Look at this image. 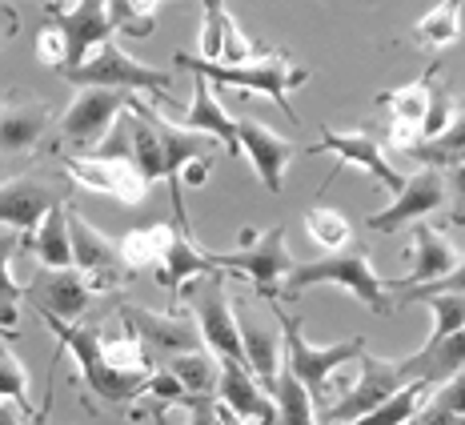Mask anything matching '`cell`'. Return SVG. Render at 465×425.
<instances>
[{
  "mask_svg": "<svg viewBox=\"0 0 465 425\" xmlns=\"http://www.w3.org/2000/svg\"><path fill=\"white\" fill-rule=\"evenodd\" d=\"M317 285H337L345 289L349 297H357L365 309H373L377 317H385L393 309V293L390 282L373 269L370 249L365 245H349L341 253H325L322 261H305V265H293L281 282V297L277 301H297L305 289Z\"/></svg>",
  "mask_w": 465,
  "mask_h": 425,
  "instance_id": "cell-1",
  "label": "cell"
},
{
  "mask_svg": "<svg viewBox=\"0 0 465 425\" xmlns=\"http://www.w3.org/2000/svg\"><path fill=\"white\" fill-rule=\"evenodd\" d=\"M173 61H177L181 69H189L193 76H205L209 84H229V89H241V93L269 96L289 121H297V109L289 104V93L302 89L309 81V69L293 64V56L261 53L245 64H221V61H201V56H193V53H177Z\"/></svg>",
  "mask_w": 465,
  "mask_h": 425,
  "instance_id": "cell-2",
  "label": "cell"
},
{
  "mask_svg": "<svg viewBox=\"0 0 465 425\" xmlns=\"http://www.w3.org/2000/svg\"><path fill=\"white\" fill-rule=\"evenodd\" d=\"M269 309H273L277 330H281V345H285V370L305 385L313 410L325 413L329 381H333V373L341 370V365H349V361H357V357H361L365 337H349V341H337V345H313L305 337L302 321H297L293 313H285L281 301H269Z\"/></svg>",
  "mask_w": 465,
  "mask_h": 425,
  "instance_id": "cell-3",
  "label": "cell"
},
{
  "mask_svg": "<svg viewBox=\"0 0 465 425\" xmlns=\"http://www.w3.org/2000/svg\"><path fill=\"white\" fill-rule=\"evenodd\" d=\"M177 301L189 305L193 325L201 333V345H209V353L217 361H237L245 365L241 353V330H237V313H232V297H229V273L225 269H213L205 277H193V282L177 293Z\"/></svg>",
  "mask_w": 465,
  "mask_h": 425,
  "instance_id": "cell-4",
  "label": "cell"
},
{
  "mask_svg": "<svg viewBox=\"0 0 465 425\" xmlns=\"http://www.w3.org/2000/svg\"><path fill=\"white\" fill-rule=\"evenodd\" d=\"M45 317V313H41ZM45 325L53 330V337L61 341V350H69L81 365V381L89 385V393H96L109 405H129L133 398L144 393V381L153 378H124V373H113L101 357V325H81V321H56V317H45Z\"/></svg>",
  "mask_w": 465,
  "mask_h": 425,
  "instance_id": "cell-5",
  "label": "cell"
},
{
  "mask_svg": "<svg viewBox=\"0 0 465 425\" xmlns=\"http://www.w3.org/2000/svg\"><path fill=\"white\" fill-rule=\"evenodd\" d=\"M69 84L76 89H113V93H149L153 101H164L169 104V84H173V73L164 69H149V64H141L137 56H129L116 41L101 44L96 53H89V61L81 64V69H69L61 73Z\"/></svg>",
  "mask_w": 465,
  "mask_h": 425,
  "instance_id": "cell-6",
  "label": "cell"
},
{
  "mask_svg": "<svg viewBox=\"0 0 465 425\" xmlns=\"http://www.w3.org/2000/svg\"><path fill=\"white\" fill-rule=\"evenodd\" d=\"M213 265L225 269V273L249 277V285H253L261 301H277L281 282L293 269V253L285 249V225H273L265 233L241 229V249L237 253H213Z\"/></svg>",
  "mask_w": 465,
  "mask_h": 425,
  "instance_id": "cell-7",
  "label": "cell"
},
{
  "mask_svg": "<svg viewBox=\"0 0 465 425\" xmlns=\"http://www.w3.org/2000/svg\"><path fill=\"white\" fill-rule=\"evenodd\" d=\"M69 177H45V173H16L0 185V225H8L25 241L36 233V225L53 212L56 205H69L73 197Z\"/></svg>",
  "mask_w": 465,
  "mask_h": 425,
  "instance_id": "cell-8",
  "label": "cell"
},
{
  "mask_svg": "<svg viewBox=\"0 0 465 425\" xmlns=\"http://www.w3.org/2000/svg\"><path fill=\"white\" fill-rule=\"evenodd\" d=\"M361 373L349 381V390L341 398H333L325 405V413H317V425H353L357 418H365L370 410H377L385 398H393L401 385H410L397 370V361H385V357L370 353V345L357 357Z\"/></svg>",
  "mask_w": 465,
  "mask_h": 425,
  "instance_id": "cell-9",
  "label": "cell"
},
{
  "mask_svg": "<svg viewBox=\"0 0 465 425\" xmlns=\"http://www.w3.org/2000/svg\"><path fill=\"white\" fill-rule=\"evenodd\" d=\"M317 153H333L337 157V165H333V177L341 169H361L370 181H377L381 189H390L393 197L401 193V185H405V177L397 173L393 165H390V157H385V149L377 144L370 133H361V129H329V124H322V137H317L313 144H305L297 157H317ZM329 177V181H333ZM325 181V185H329Z\"/></svg>",
  "mask_w": 465,
  "mask_h": 425,
  "instance_id": "cell-10",
  "label": "cell"
},
{
  "mask_svg": "<svg viewBox=\"0 0 465 425\" xmlns=\"http://www.w3.org/2000/svg\"><path fill=\"white\" fill-rule=\"evenodd\" d=\"M69 245H73V269L89 282L93 293L124 285V261H121V245L113 237L96 233L89 221L69 205Z\"/></svg>",
  "mask_w": 465,
  "mask_h": 425,
  "instance_id": "cell-11",
  "label": "cell"
},
{
  "mask_svg": "<svg viewBox=\"0 0 465 425\" xmlns=\"http://www.w3.org/2000/svg\"><path fill=\"white\" fill-rule=\"evenodd\" d=\"M133 93H113V89H81L76 101L61 117V141L76 144V149H96L109 129L116 124L124 109H129Z\"/></svg>",
  "mask_w": 465,
  "mask_h": 425,
  "instance_id": "cell-12",
  "label": "cell"
},
{
  "mask_svg": "<svg viewBox=\"0 0 465 425\" xmlns=\"http://www.w3.org/2000/svg\"><path fill=\"white\" fill-rule=\"evenodd\" d=\"M445 201H450L445 173L421 165L413 177H405V185L393 197V205L373 212V217L365 221V229H373V233H397V229L410 225V221H421V217H430V212H438Z\"/></svg>",
  "mask_w": 465,
  "mask_h": 425,
  "instance_id": "cell-13",
  "label": "cell"
},
{
  "mask_svg": "<svg viewBox=\"0 0 465 425\" xmlns=\"http://www.w3.org/2000/svg\"><path fill=\"white\" fill-rule=\"evenodd\" d=\"M121 325L137 333V341L149 353L177 357V353L205 350L197 325H193V317H181L177 309H169V313H153V309H144V305H121Z\"/></svg>",
  "mask_w": 465,
  "mask_h": 425,
  "instance_id": "cell-14",
  "label": "cell"
},
{
  "mask_svg": "<svg viewBox=\"0 0 465 425\" xmlns=\"http://www.w3.org/2000/svg\"><path fill=\"white\" fill-rule=\"evenodd\" d=\"M64 177L73 181L76 189L89 193H109L121 205H141L149 197V185L133 161H116V157H61Z\"/></svg>",
  "mask_w": 465,
  "mask_h": 425,
  "instance_id": "cell-15",
  "label": "cell"
},
{
  "mask_svg": "<svg viewBox=\"0 0 465 425\" xmlns=\"http://www.w3.org/2000/svg\"><path fill=\"white\" fill-rule=\"evenodd\" d=\"M25 297L45 317H56V321H81L93 305V289L76 269H41L25 285Z\"/></svg>",
  "mask_w": 465,
  "mask_h": 425,
  "instance_id": "cell-16",
  "label": "cell"
},
{
  "mask_svg": "<svg viewBox=\"0 0 465 425\" xmlns=\"http://www.w3.org/2000/svg\"><path fill=\"white\" fill-rule=\"evenodd\" d=\"M237 144H241V157H249V165H253V173L269 193H281V185H285V169L293 165V157L302 153L293 141L277 137L273 129H265V124L253 121V117L237 121Z\"/></svg>",
  "mask_w": 465,
  "mask_h": 425,
  "instance_id": "cell-17",
  "label": "cell"
},
{
  "mask_svg": "<svg viewBox=\"0 0 465 425\" xmlns=\"http://www.w3.org/2000/svg\"><path fill=\"white\" fill-rule=\"evenodd\" d=\"M56 33L64 36V69H81L84 61H89V53H96L101 44L113 41V21H109V8L101 5V0H81V5H73L69 13L56 16Z\"/></svg>",
  "mask_w": 465,
  "mask_h": 425,
  "instance_id": "cell-18",
  "label": "cell"
},
{
  "mask_svg": "<svg viewBox=\"0 0 465 425\" xmlns=\"http://www.w3.org/2000/svg\"><path fill=\"white\" fill-rule=\"evenodd\" d=\"M410 261H413L410 273L390 282V293H410V289H418V285L441 282L445 273H453V269L461 265V253H458V245H453L445 233H438L433 225H418L413 229Z\"/></svg>",
  "mask_w": 465,
  "mask_h": 425,
  "instance_id": "cell-19",
  "label": "cell"
},
{
  "mask_svg": "<svg viewBox=\"0 0 465 425\" xmlns=\"http://www.w3.org/2000/svg\"><path fill=\"white\" fill-rule=\"evenodd\" d=\"M237 313V330H241V353H245V370L253 373V381L261 385L265 393H273L277 385V373H281V361H285V345H281V330L273 325L257 321L245 305H232Z\"/></svg>",
  "mask_w": 465,
  "mask_h": 425,
  "instance_id": "cell-20",
  "label": "cell"
},
{
  "mask_svg": "<svg viewBox=\"0 0 465 425\" xmlns=\"http://www.w3.org/2000/svg\"><path fill=\"white\" fill-rule=\"evenodd\" d=\"M213 269H217L213 265V253L193 241L189 221L177 217L173 221V241H169V249H164V257L157 265V282L169 289V309H177V293L193 282V277H205Z\"/></svg>",
  "mask_w": 465,
  "mask_h": 425,
  "instance_id": "cell-21",
  "label": "cell"
},
{
  "mask_svg": "<svg viewBox=\"0 0 465 425\" xmlns=\"http://www.w3.org/2000/svg\"><path fill=\"white\" fill-rule=\"evenodd\" d=\"M217 401L229 413H237L245 425H273L277 405L265 390L253 381V373L237 361H221V378H217Z\"/></svg>",
  "mask_w": 465,
  "mask_h": 425,
  "instance_id": "cell-22",
  "label": "cell"
},
{
  "mask_svg": "<svg viewBox=\"0 0 465 425\" xmlns=\"http://www.w3.org/2000/svg\"><path fill=\"white\" fill-rule=\"evenodd\" d=\"M397 370H401L405 381H421L425 390L433 393L438 385H445L450 378L465 373V330L445 337V341H438V345H430V350H418V353L401 357Z\"/></svg>",
  "mask_w": 465,
  "mask_h": 425,
  "instance_id": "cell-23",
  "label": "cell"
},
{
  "mask_svg": "<svg viewBox=\"0 0 465 425\" xmlns=\"http://www.w3.org/2000/svg\"><path fill=\"white\" fill-rule=\"evenodd\" d=\"M177 124H181V129H189V133H201V137L217 141L225 153H232V157L241 153V144H237V121H232L229 113L217 104V96H213V84L205 81V76H193V104L181 113Z\"/></svg>",
  "mask_w": 465,
  "mask_h": 425,
  "instance_id": "cell-24",
  "label": "cell"
},
{
  "mask_svg": "<svg viewBox=\"0 0 465 425\" xmlns=\"http://www.w3.org/2000/svg\"><path fill=\"white\" fill-rule=\"evenodd\" d=\"M53 124V109L41 101H13L0 104V153L5 157H21L33 153L45 141V129Z\"/></svg>",
  "mask_w": 465,
  "mask_h": 425,
  "instance_id": "cell-25",
  "label": "cell"
},
{
  "mask_svg": "<svg viewBox=\"0 0 465 425\" xmlns=\"http://www.w3.org/2000/svg\"><path fill=\"white\" fill-rule=\"evenodd\" d=\"M36 253L41 269H73V245H69V205H56L36 225V233L25 241Z\"/></svg>",
  "mask_w": 465,
  "mask_h": 425,
  "instance_id": "cell-26",
  "label": "cell"
},
{
  "mask_svg": "<svg viewBox=\"0 0 465 425\" xmlns=\"http://www.w3.org/2000/svg\"><path fill=\"white\" fill-rule=\"evenodd\" d=\"M173 241V225H164V221H157V225H141V229H129L116 245H121V261H124V273H149V269L161 265L164 249H169Z\"/></svg>",
  "mask_w": 465,
  "mask_h": 425,
  "instance_id": "cell-27",
  "label": "cell"
},
{
  "mask_svg": "<svg viewBox=\"0 0 465 425\" xmlns=\"http://www.w3.org/2000/svg\"><path fill=\"white\" fill-rule=\"evenodd\" d=\"M164 370L181 381V390L189 398H217V378H221V361L209 350H193V353H177L169 357Z\"/></svg>",
  "mask_w": 465,
  "mask_h": 425,
  "instance_id": "cell-28",
  "label": "cell"
},
{
  "mask_svg": "<svg viewBox=\"0 0 465 425\" xmlns=\"http://www.w3.org/2000/svg\"><path fill=\"white\" fill-rule=\"evenodd\" d=\"M269 398H273V405H277V418H273V425H317V410H313V401H309L305 385L285 370V361H281L277 385H273V393H269Z\"/></svg>",
  "mask_w": 465,
  "mask_h": 425,
  "instance_id": "cell-29",
  "label": "cell"
},
{
  "mask_svg": "<svg viewBox=\"0 0 465 425\" xmlns=\"http://www.w3.org/2000/svg\"><path fill=\"white\" fill-rule=\"evenodd\" d=\"M410 157L418 165H430V169H450L465 161V104H458V117L450 121V129L433 141H421L418 149H410Z\"/></svg>",
  "mask_w": 465,
  "mask_h": 425,
  "instance_id": "cell-30",
  "label": "cell"
},
{
  "mask_svg": "<svg viewBox=\"0 0 465 425\" xmlns=\"http://www.w3.org/2000/svg\"><path fill=\"white\" fill-rule=\"evenodd\" d=\"M413 28H418L413 36H418L421 48H450V44H458L461 41V0H441V5H433Z\"/></svg>",
  "mask_w": 465,
  "mask_h": 425,
  "instance_id": "cell-31",
  "label": "cell"
},
{
  "mask_svg": "<svg viewBox=\"0 0 465 425\" xmlns=\"http://www.w3.org/2000/svg\"><path fill=\"white\" fill-rule=\"evenodd\" d=\"M438 73H441V64H433V69L425 73L421 81L405 84V89H393V93H381V96H377V104H381V109H390L393 121L418 124V129H421L425 104H430V89H433V81H438Z\"/></svg>",
  "mask_w": 465,
  "mask_h": 425,
  "instance_id": "cell-32",
  "label": "cell"
},
{
  "mask_svg": "<svg viewBox=\"0 0 465 425\" xmlns=\"http://www.w3.org/2000/svg\"><path fill=\"white\" fill-rule=\"evenodd\" d=\"M21 245H25L21 233L0 237V330L13 337H16V305L25 297V285H16V277H13V257Z\"/></svg>",
  "mask_w": 465,
  "mask_h": 425,
  "instance_id": "cell-33",
  "label": "cell"
},
{
  "mask_svg": "<svg viewBox=\"0 0 465 425\" xmlns=\"http://www.w3.org/2000/svg\"><path fill=\"white\" fill-rule=\"evenodd\" d=\"M305 233L313 237V245L325 249V253H341V249L353 245V225H349V217L329 205H313L305 212Z\"/></svg>",
  "mask_w": 465,
  "mask_h": 425,
  "instance_id": "cell-34",
  "label": "cell"
},
{
  "mask_svg": "<svg viewBox=\"0 0 465 425\" xmlns=\"http://www.w3.org/2000/svg\"><path fill=\"white\" fill-rule=\"evenodd\" d=\"M425 398H430V390H425L421 381H410V385H401L393 398H385L377 410L365 413V418H357L353 425H405L410 418H418Z\"/></svg>",
  "mask_w": 465,
  "mask_h": 425,
  "instance_id": "cell-35",
  "label": "cell"
},
{
  "mask_svg": "<svg viewBox=\"0 0 465 425\" xmlns=\"http://www.w3.org/2000/svg\"><path fill=\"white\" fill-rule=\"evenodd\" d=\"M421 305H430V313H433V330L425 337L421 350H430V345H438L445 337L465 330V293H433V297H425Z\"/></svg>",
  "mask_w": 465,
  "mask_h": 425,
  "instance_id": "cell-36",
  "label": "cell"
},
{
  "mask_svg": "<svg viewBox=\"0 0 465 425\" xmlns=\"http://www.w3.org/2000/svg\"><path fill=\"white\" fill-rule=\"evenodd\" d=\"M104 8H109L113 33L153 36V25H157V8H161V0H109Z\"/></svg>",
  "mask_w": 465,
  "mask_h": 425,
  "instance_id": "cell-37",
  "label": "cell"
},
{
  "mask_svg": "<svg viewBox=\"0 0 465 425\" xmlns=\"http://www.w3.org/2000/svg\"><path fill=\"white\" fill-rule=\"evenodd\" d=\"M0 401L16 405L21 413L33 418V398H28V373L25 365L16 361V353L8 345H0Z\"/></svg>",
  "mask_w": 465,
  "mask_h": 425,
  "instance_id": "cell-38",
  "label": "cell"
},
{
  "mask_svg": "<svg viewBox=\"0 0 465 425\" xmlns=\"http://www.w3.org/2000/svg\"><path fill=\"white\" fill-rule=\"evenodd\" d=\"M453 117H458V101L450 96V89H445V84L433 81L430 104H425V117H421V141L441 137V133L450 129V121H453Z\"/></svg>",
  "mask_w": 465,
  "mask_h": 425,
  "instance_id": "cell-39",
  "label": "cell"
},
{
  "mask_svg": "<svg viewBox=\"0 0 465 425\" xmlns=\"http://www.w3.org/2000/svg\"><path fill=\"white\" fill-rule=\"evenodd\" d=\"M225 21H229L225 0H205V21H201V61H221Z\"/></svg>",
  "mask_w": 465,
  "mask_h": 425,
  "instance_id": "cell-40",
  "label": "cell"
},
{
  "mask_svg": "<svg viewBox=\"0 0 465 425\" xmlns=\"http://www.w3.org/2000/svg\"><path fill=\"white\" fill-rule=\"evenodd\" d=\"M433 293H465V261L453 273H445L441 282H433V285H418V289H410V293H397V305H410V301H425V297H433Z\"/></svg>",
  "mask_w": 465,
  "mask_h": 425,
  "instance_id": "cell-41",
  "label": "cell"
},
{
  "mask_svg": "<svg viewBox=\"0 0 465 425\" xmlns=\"http://www.w3.org/2000/svg\"><path fill=\"white\" fill-rule=\"evenodd\" d=\"M36 56H41V64L61 73L64 69V36L56 33V25H45L41 33H36Z\"/></svg>",
  "mask_w": 465,
  "mask_h": 425,
  "instance_id": "cell-42",
  "label": "cell"
},
{
  "mask_svg": "<svg viewBox=\"0 0 465 425\" xmlns=\"http://www.w3.org/2000/svg\"><path fill=\"white\" fill-rule=\"evenodd\" d=\"M430 401L438 405V410H445V413H458V418H465V373H458V378H450L445 385H438V390L430 393Z\"/></svg>",
  "mask_w": 465,
  "mask_h": 425,
  "instance_id": "cell-43",
  "label": "cell"
},
{
  "mask_svg": "<svg viewBox=\"0 0 465 425\" xmlns=\"http://www.w3.org/2000/svg\"><path fill=\"white\" fill-rule=\"evenodd\" d=\"M385 141H390V149L410 153V149H418V144H421V129H418V124H405V121H390Z\"/></svg>",
  "mask_w": 465,
  "mask_h": 425,
  "instance_id": "cell-44",
  "label": "cell"
},
{
  "mask_svg": "<svg viewBox=\"0 0 465 425\" xmlns=\"http://www.w3.org/2000/svg\"><path fill=\"white\" fill-rule=\"evenodd\" d=\"M445 189L453 193V201H458V212H453V225H465V161L445 169Z\"/></svg>",
  "mask_w": 465,
  "mask_h": 425,
  "instance_id": "cell-45",
  "label": "cell"
},
{
  "mask_svg": "<svg viewBox=\"0 0 465 425\" xmlns=\"http://www.w3.org/2000/svg\"><path fill=\"white\" fill-rule=\"evenodd\" d=\"M185 425H217V398H189Z\"/></svg>",
  "mask_w": 465,
  "mask_h": 425,
  "instance_id": "cell-46",
  "label": "cell"
},
{
  "mask_svg": "<svg viewBox=\"0 0 465 425\" xmlns=\"http://www.w3.org/2000/svg\"><path fill=\"white\" fill-rule=\"evenodd\" d=\"M418 421H421V425H465V418H458V413H445V410H438V405H433L430 398L421 401Z\"/></svg>",
  "mask_w": 465,
  "mask_h": 425,
  "instance_id": "cell-47",
  "label": "cell"
},
{
  "mask_svg": "<svg viewBox=\"0 0 465 425\" xmlns=\"http://www.w3.org/2000/svg\"><path fill=\"white\" fill-rule=\"evenodd\" d=\"M8 36H16V13H8V8H0V44H5ZM0 104H5V96H0Z\"/></svg>",
  "mask_w": 465,
  "mask_h": 425,
  "instance_id": "cell-48",
  "label": "cell"
},
{
  "mask_svg": "<svg viewBox=\"0 0 465 425\" xmlns=\"http://www.w3.org/2000/svg\"><path fill=\"white\" fill-rule=\"evenodd\" d=\"M25 413L16 410V405H8V401H0V425H21Z\"/></svg>",
  "mask_w": 465,
  "mask_h": 425,
  "instance_id": "cell-49",
  "label": "cell"
},
{
  "mask_svg": "<svg viewBox=\"0 0 465 425\" xmlns=\"http://www.w3.org/2000/svg\"><path fill=\"white\" fill-rule=\"evenodd\" d=\"M8 177H16V157H5V153H0V185H5Z\"/></svg>",
  "mask_w": 465,
  "mask_h": 425,
  "instance_id": "cell-50",
  "label": "cell"
},
{
  "mask_svg": "<svg viewBox=\"0 0 465 425\" xmlns=\"http://www.w3.org/2000/svg\"><path fill=\"white\" fill-rule=\"evenodd\" d=\"M217 425H245V421H241V418H237V413H229V410H225V405H221V401H217Z\"/></svg>",
  "mask_w": 465,
  "mask_h": 425,
  "instance_id": "cell-51",
  "label": "cell"
},
{
  "mask_svg": "<svg viewBox=\"0 0 465 425\" xmlns=\"http://www.w3.org/2000/svg\"><path fill=\"white\" fill-rule=\"evenodd\" d=\"M33 425H45V413H36V418H33Z\"/></svg>",
  "mask_w": 465,
  "mask_h": 425,
  "instance_id": "cell-52",
  "label": "cell"
},
{
  "mask_svg": "<svg viewBox=\"0 0 465 425\" xmlns=\"http://www.w3.org/2000/svg\"><path fill=\"white\" fill-rule=\"evenodd\" d=\"M405 425H421V421H418V418H410V421H405Z\"/></svg>",
  "mask_w": 465,
  "mask_h": 425,
  "instance_id": "cell-53",
  "label": "cell"
},
{
  "mask_svg": "<svg viewBox=\"0 0 465 425\" xmlns=\"http://www.w3.org/2000/svg\"><path fill=\"white\" fill-rule=\"evenodd\" d=\"M0 333H5V330H0ZM5 337H13V333H5Z\"/></svg>",
  "mask_w": 465,
  "mask_h": 425,
  "instance_id": "cell-54",
  "label": "cell"
},
{
  "mask_svg": "<svg viewBox=\"0 0 465 425\" xmlns=\"http://www.w3.org/2000/svg\"><path fill=\"white\" fill-rule=\"evenodd\" d=\"M101 5H109V0H101Z\"/></svg>",
  "mask_w": 465,
  "mask_h": 425,
  "instance_id": "cell-55",
  "label": "cell"
},
{
  "mask_svg": "<svg viewBox=\"0 0 465 425\" xmlns=\"http://www.w3.org/2000/svg\"><path fill=\"white\" fill-rule=\"evenodd\" d=\"M73 5H81V0H73Z\"/></svg>",
  "mask_w": 465,
  "mask_h": 425,
  "instance_id": "cell-56",
  "label": "cell"
}]
</instances>
